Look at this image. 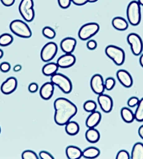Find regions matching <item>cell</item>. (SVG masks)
I'll return each mask as SVG.
<instances>
[{
	"label": "cell",
	"mask_w": 143,
	"mask_h": 159,
	"mask_svg": "<svg viewBox=\"0 0 143 159\" xmlns=\"http://www.w3.org/2000/svg\"><path fill=\"white\" fill-rule=\"evenodd\" d=\"M55 109L54 120L57 125L64 126L77 114V107L65 98H60L54 102Z\"/></svg>",
	"instance_id": "1"
},
{
	"label": "cell",
	"mask_w": 143,
	"mask_h": 159,
	"mask_svg": "<svg viewBox=\"0 0 143 159\" xmlns=\"http://www.w3.org/2000/svg\"><path fill=\"white\" fill-rule=\"evenodd\" d=\"M127 19L132 25H138L141 21V11L140 4L136 1L130 2L127 10Z\"/></svg>",
	"instance_id": "2"
},
{
	"label": "cell",
	"mask_w": 143,
	"mask_h": 159,
	"mask_svg": "<svg viewBox=\"0 0 143 159\" xmlns=\"http://www.w3.org/2000/svg\"><path fill=\"white\" fill-rule=\"evenodd\" d=\"M10 28L14 34L20 38H29L32 36L30 27L22 20H13L10 24Z\"/></svg>",
	"instance_id": "3"
},
{
	"label": "cell",
	"mask_w": 143,
	"mask_h": 159,
	"mask_svg": "<svg viewBox=\"0 0 143 159\" xmlns=\"http://www.w3.org/2000/svg\"><path fill=\"white\" fill-rule=\"evenodd\" d=\"M105 52L107 56L118 66H121L124 63L126 54L122 48L114 45H109L106 48Z\"/></svg>",
	"instance_id": "4"
},
{
	"label": "cell",
	"mask_w": 143,
	"mask_h": 159,
	"mask_svg": "<svg viewBox=\"0 0 143 159\" xmlns=\"http://www.w3.org/2000/svg\"><path fill=\"white\" fill-rule=\"evenodd\" d=\"M51 81L54 85L58 86L64 93L67 94L71 92L73 89L71 81L66 75L56 73L51 76Z\"/></svg>",
	"instance_id": "5"
},
{
	"label": "cell",
	"mask_w": 143,
	"mask_h": 159,
	"mask_svg": "<svg viewBox=\"0 0 143 159\" xmlns=\"http://www.w3.org/2000/svg\"><path fill=\"white\" fill-rule=\"evenodd\" d=\"M33 0H22L19 5V10L21 16L27 22H32L35 17Z\"/></svg>",
	"instance_id": "6"
},
{
	"label": "cell",
	"mask_w": 143,
	"mask_h": 159,
	"mask_svg": "<svg viewBox=\"0 0 143 159\" xmlns=\"http://www.w3.org/2000/svg\"><path fill=\"white\" fill-rule=\"evenodd\" d=\"M100 30V25L95 22L84 25L79 30L78 35L82 40H86L96 34Z\"/></svg>",
	"instance_id": "7"
},
{
	"label": "cell",
	"mask_w": 143,
	"mask_h": 159,
	"mask_svg": "<svg viewBox=\"0 0 143 159\" xmlns=\"http://www.w3.org/2000/svg\"><path fill=\"white\" fill-rule=\"evenodd\" d=\"M127 40L130 45L133 54L135 56H139L143 50V42L140 36L132 33L127 36Z\"/></svg>",
	"instance_id": "8"
},
{
	"label": "cell",
	"mask_w": 143,
	"mask_h": 159,
	"mask_svg": "<svg viewBox=\"0 0 143 159\" xmlns=\"http://www.w3.org/2000/svg\"><path fill=\"white\" fill-rule=\"evenodd\" d=\"M58 50L57 45L51 42L46 44L42 49L40 57L42 60L45 62L52 60L56 56Z\"/></svg>",
	"instance_id": "9"
},
{
	"label": "cell",
	"mask_w": 143,
	"mask_h": 159,
	"mask_svg": "<svg viewBox=\"0 0 143 159\" xmlns=\"http://www.w3.org/2000/svg\"><path fill=\"white\" fill-rule=\"evenodd\" d=\"M91 89L96 94L100 95L103 93L105 87L102 75L99 74L93 75L91 79Z\"/></svg>",
	"instance_id": "10"
},
{
	"label": "cell",
	"mask_w": 143,
	"mask_h": 159,
	"mask_svg": "<svg viewBox=\"0 0 143 159\" xmlns=\"http://www.w3.org/2000/svg\"><path fill=\"white\" fill-rule=\"evenodd\" d=\"M98 102L101 109L106 113H109L112 111L113 107V101L110 96L107 94L99 95Z\"/></svg>",
	"instance_id": "11"
},
{
	"label": "cell",
	"mask_w": 143,
	"mask_h": 159,
	"mask_svg": "<svg viewBox=\"0 0 143 159\" xmlns=\"http://www.w3.org/2000/svg\"><path fill=\"white\" fill-rule=\"evenodd\" d=\"M17 85V80L16 78L9 77L2 83L1 87V91L4 94H11L16 89Z\"/></svg>",
	"instance_id": "12"
},
{
	"label": "cell",
	"mask_w": 143,
	"mask_h": 159,
	"mask_svg": "<svg viewBox=\"0 0 143 159\" xmlns=\"http://www.w3.org/2000/svg\"><path fill=\"white\" fill-rule=\"evenodd\" d=\"M117 77L118 81L122 85L125 87H131L133 84V80L131 75L127 71L124 70H120L117 72Z\"/></svg>",
	"instance_id": "13"
},
{
	"label": "cell",
	"mask_w": 143,
	"mask_h": 159,
	"mask_svg": "<svg viewBox=\"0 0 143 159\" xmlns=\"http://www.w3.org/2000/svg\"><path fill=\"white\" fill-rule=\"evenodd\" d=\"M76 62V58L72 54H66L60 56L57 61V64L62 68H69L73 66Z\"/></svg>",
	"instance_id": "14"
},
{
	"label": "cell",
	"mask_w": 143,
	"mask_h": 159,
	"mask_svg": "<svg viewBox=\"0 0 143 159\" xmlns=\"http://www.w3.org/2000/svg\"><path fill=\"white\" fill-rule=\"evenodd\" d=\"M76 39L72 38H66L63 39L60 43V48L66 54H72L76 47Z\"/></svg>",
	"instance_id": "15"
},
{
	"label": "cell",
	"mask_w": 143,
	"mask_h": 159,
	"mask_svg": "<svg viewBox=\"0 0 143 159\" xmlns=\"http://www.w3.org/2000/svg\"><path fill=\"white\" fill-rule=\"evenodd\" d=\"M54 90V84L52 82H46L40 88L39 94L42 98L43 100H48L52 97Z\"/></svg>",
	"instance_id": "16"
},
{
	"label": "cell",
	"mask_w": 143,
	"mask_h": 159,
	"mask_svg": "<svg viewBox=\"0 0 143 159\" xmlns=\"http://www.w3.org/2000/svg\"><path fill=\"white\" fill-rule=\"evenodd\" d=\"M102 119V115L98 111H94L91 114L86 120V125L89 128H94L100 123Z\"/></svg>",
	"instance_id": "17"
},
{
	"label": "cell",
	"mask_w": 143,
	"mask_h": 159,
	"mask_svg": "<svg viewBox=\"0 0 143 159\" xmlns=\"http://www.w3.org/2000/svg\"><path fill=\"white\" fill-rule=\"evenodd\" d=\"M112 25L115 29L120 31H124L128 29L129 24L124 18L118 16L114 18Z\"/></svg>",
	"instance_id": "18"
},
{
	"label": "cell",
	"mask_w": 143,
	"mask_h": 159,
	"mask_svg": "<svg viewBox=\"0 0 143 159\" xmlns=\"http://www.w3.org/2000/svg\"><path fill=\"white\" fill-rule=\"evenodd\" d=\"M66 154L67 158L69 159H78L83 156L82 150L75 146L67 147L66 150Z\"/></svg>",
	"instance_id": "19"
},
{
	"label": "cell",
	"mask_w": 143,
	"mask_h": 159,
	"mask_svg": "<svg viewBox=\"0 0 143 159\" xmlns=\"http://www.w3.org/2000/svg\"><path fill=\"white\" fill-rule=\"evenodd\" d=\"M85 137L88 142L91 143H97L100 140V133L94 128H89L85 133Z\"/></svg>",
	"instance_id": "20"
},
{
	"label": "cell",
	"mask_w": 143,
	"mask_h": 159,
	"mask_svg": "<svg viewBox=\"0 0 143 159\" xmlns=\"http://www.w3.org/2000/svg\"><path fill=\"white\" fill-rule=\"evenodd\" d=\"M59 66L56 63L51 62L48 63L43 66L42 73L46 76H52L57 73Z\"/></svg>",
	"instance_id": "21"
},
{
	"label": "cell",
	"mask_w": 143,
	"mask_h": 159,
	"mask_svg": "<svg viewBox=\"0 0 143 159\" xmlns=\"http://www.w3.org/2000/svg\"><path fill=\"white\" fill-rule=\"evenodd\" d=\"M100 152L98 148L94 147L87 148L83 152V156L87 159H95L100 155Z\"/></svg>",
	"instance_id": "22"
},
{
	"label": "cell",
	"mask_w": 143,
	"mask_h": 159,
	"mask_svg": "<svg viewBox=\"0 0 143 159\" xmlns=\"http://www.w3.org/2000/svg\"><path fill=\"white\" fill-rule=\"evenodd\" d=\"M120 113L123 120L127 123H131L135 120V114L129 108H123L121 109Z\"/></svg>",
	"instance_id": "23"
},
{
	"label": "cell",
	"mask_w": 143,
	"mask_h": 159,
	"mask_svg": "<svg viewBox=\"0 0 143 159\" xmlns=\"http://www.w3.org/2000/svg\"><path fill=\"white\" fill-rule=\"evenodd\" d=\"M132 159H143V144L141 143H136L133 147L131 154Z\"/></svg>",
	"instance_id": "24"
},
{
	"label": "cell",
	"mask_w": 143,
	"mask_h": 159,
	"mask_svg": "<svg viewBox=\"0 0 143 159\" xmlns=\"http://www.w3.org/2000/svg\"><path fill=\"white\" fill-rule=\"evenodd\" d=\"M65 125L66 133L70 136L77 135L79 131V126L76 122L69 121Z\"/></svg>",
	"instance_id": "25"
},
{
	"label": "cell",
	"mask_w": 143,
	"mask_h": 159,
	"mask_svg": "<svg viewBox=\"0 0 143 159\" xmlns=\"http://www.w3.org/2000/svg\"><path fill=\"white\" fill-rule=\"evenodd\" d=\"M13 41V38L8 33L3 34L0 36V46L6 47L11 45Z\"/></svg>",
	"instance_id": "26"
},
{
	"label": "cell",
	"mask_w": 143,
	"mask_h": 159,
	"mask_svg": "<svg viewBox=\"0 0 143 159\" xmlns=\"http://www.w3.org/2000/svg\"><path fill=\"white\" fill-rule=\"evenodd\" d=\"M135 119L138 122L143 121V98L139 101L135 113Z\"/></svg>",
	"instance_id": "27"
},
{
	"label": "cell",
	"mask_w": 143,
	"mask_h": 159,
	"mask_svg": "<svg viewBox=\"0 0 143 159\" xmlns=\"http://www.w3.org/2000/svg\"><path fill=\"white\" fill-rule=\"evenodd\" d=\"M83 108L87 112H92L95 111L97 108V105L93 100H88L84 102Z\"/></svg>",
	"instance_id": "28"
},
{
	"label": "cell",
	"mask_w": 143,
	"mask_h": 159,
	"mask_svg": "<svg viewBox=\"0 0 143 159\" xmlns=\"http://www.w3.org/2000/svg\"><path fill=\"white\" fill-rule=\"evenodd\" d=\"M42 33L45 37L49 39H53L56 36V33L54 29L48 26H46L43 28Z\"/></svg>",
	"instance_id": "29"
},
{
	"label": "cell",
	"mask_w": 143,
	"mask_h": 159,
	"mask_svg": "<svg viewBox=\"0 0 143 159\" xmlns=\"http://www.w3.org/2000/svg\"><path fill=\"white\" fill-rule=\"evenodd\" d=\"M22 159H38V155L34 152L30 150H26L22 153Z\"/></svg>",
	"instance_id": "30"
},
{
	"label": "cell",
	"mask_w": 143,
	"mask_h": 159,
	"mask_svg": "<svg viewBox=\"0 0 143 159\" xmlns=\"http://www.w3.org/2000/svg\"><path fill=\"white\" fill-rule=\"evenodd\" d=\"M115 84V80L113 78L109 77L105 80V87L108 91H111L114 88Z\"/></svg>",
	"instance_id": "31"
},
{
	"label": "cell",
	"mask_w": 143,
	"mask_h": 159,
	"mask_svg": "<svg viewBox=\"0 0 143 159\" xmlns=\"http://www.w3.org/2000/svg\"><path fill=\"white\" fill-rule=\"evenodd\" d=\"M116 158L117 159H130V155L127 151L122 150L118 152Z\"/></svg>",
	"instance_id": "32"
},
{
	"label": "cell",
	"mask_w": 143,
	"mask_h": 159,
	"mask_svg": "<svg viewBox=\"0 0 143 159\" xmlns=\"http://www.w3.org/2000/svg\"><path fill=\"white\" fill-rule=\"evenodd\" d=\"M139 101V99L137 97H132L128 100L127 104H128V106L130 107H134L136 106H138Z\"/></svg>",
	"instance_id": "33"
},
{
	"label": "cell",
	"mask_w": 143,
	"mask_h": 159,
	"mask_svg": "<svg viewBox=\"0 0 143 159\" xmlns=\"http://www.w3.org/2000/svg\"><path fill=\"white\" fill-rule=\"evenodd\" d=\"M98 0H72V2L75 5L77 6H83L87 3H94L97 2Z\"/></svg>",
	"instance_id": "34"
},
{
	"label": "cell",
	"mask_w": 143,
	"mask_h": 159,
	"mask_svg": "<svg viewBox=\"0 0 143 159\" xmlns=\"http://www.w3.org/2000/svg\"><path fill=\"white\" fill-rule=\"evenodd\" d=\"M59 6L62 9H67L70 5L72 0H57Z\"/></svg>",
	"instance_id": "35"
},
{
	"label": "cell",
	"mask_w": 143,
	"mask_h": 159,
	"mask_svg": "<svg viewBox=\"0 0 143 159\" xmlns=\"http://www.w3.org/2000/svg\"><path fill=\"white\" fill-rule=\"evenodd\" d=\"M11 68V65L7 62H4L0 65V70L3 73H7Z\"/></svg>",
	"instance_id": "36"
},
{
	"label": "cell",
	"mask_w": 143,
	"mask_h": 159,
	"mask_svg": "<svg viewBox=\"0 0 143 159\" xmlns=\"http://www.w3.org/2000/svg\"><path fill=\"white\" fill-rule=\"evenodd\" d=\"M39 157L42 159H53L54 158L52 155L46 152V151H42L39 154Z\"/></svg>",
	"instance_id": "37"
},
{
	"label": "cell",
	"mask_w": 143,
	"mask_h": 159,
	"mask_svg": "<svg viewBox=\"0 0 143 159\" xmlns=\"http://www.w3.org/2000/svg\"><path fill=\"white\" fill-rule=\"evenodd\" d=\"M97 46L96 42L95 40L91 39L87 42V47L89 49L91 50H93L96 48Z\"/></svg>",
	"instance_id": "38"
},
{
	"label": "cell",
	"mask_w": 143,
	"mask_h": 159,
	"mask_svg": "<svg viewBox=\"0 0 143 159\" xmlns=\"http://www.w3.org/2000/svg\"><path fill=\"white\" fill-rule=\"evenodd\" d=\"M38 89V84L35 82H33L29 84V92L31 93H36Z\"/></svg>",
	"instance_id": "39"
},
{
	"label": "cell",
	"mask_w": 143,
	"mask_h": 159,
	"mask_svg": "<svg viewBox=\"0 0 143 159\" xmlns=\"http://www.w3.org/2000/svg\"><path fill=\"white\" fill-rule=\"evenodd\" d=\"M2 4L6 7L12 6L14 4L15 0H0Z\"/></svg>",
	"instance_id": "40"
},
{
	"label": "cell",
	"mask_w": 143,
	"mask_h": 159,
	"mask_svg": "<svg viewBox=\"0 0 143 159\" xmlns=\"http://www.w3.org/2000/svg\"><path fill=\"white\" fill-rule=\"evenodd\" d=\"M22 66L20 65H17L13 67V70L14 72H18L22 70Z\"/></svg>",
	"instance_id": "41"
},
{
	"label": "cell",
	"mask_w": 143,
	"mask_h": 159,
	"mask_svg": "<svg viewBox=\"0 0 143 159\" xmlns=\"http://www.w3.org/2000/svg\"><path fill=\"white\" fill-rule=\"evenodd\" d=\"M138 134H139L140 137L143 139V125L139 127V129H138Z\"/></svg>",
	"instance_id": "42"
},
{
	"label": "cell",
	"mask_w": 143,
	"mask_h": 159,
	"mask_svg": "<svg viewBox=\"0 0 143 159\" xmlns=\"http://www.w3.org/2000/svg\"><path fill=\"white\" fill-rule=\"evenodd\" d=\"M139 62L141 66L143 68V54L141 56L140 58Z\"/></svg>",
	"instance_id": "43"
},
{
	"label": "cell",
	"mask_w": 143,
	"mask_h": 159,
	"mask_svg": "<svg viewBox=\"0 0 143 159\" xmlns=\"http://www.w3.org/2000/svg\"><path fill=\"white\" fill-rule=\"evenodd\" d=\"M3 56H4V52L2 49H0V59L3 57Z\"/></svg>",
	"instance_id": "44"
},
{
	"label": "cell",
	"mask_w": 143,
	"mask_h": 159,
	"mask_svg": "<svg viewBox=\"0 0 143 159\" xmlns=\"http://www.w3.org/2000/svg\"><path fill=\"white\" fill-rule=\"evenodd\" d=\"M138 2L140 5L143 6V0H138Z\"/></svg>",
	"instance_id": "45"
},
{
	"label": "cell",
	"mask_w": 143,
	"mask_h": 159,
	"mask_svg": "<svg viewBox=\"0 0 143 159\" xmlns=\"http://www.w3.org/2000/svg\"><path fill=\"white\" fill-rule=\"evenodd\" d=\"M1 127H0V134H1Z\"/></svg>",
	"instance_id": "46"
}]
</instances>
